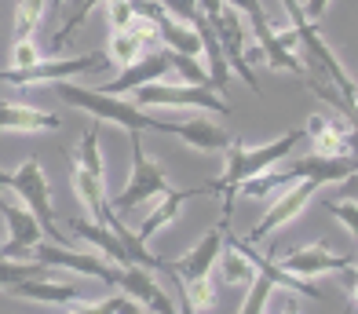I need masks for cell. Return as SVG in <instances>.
Returning a JSON list of instances; mask_svg holds the SVG:
<instances>
[{"label": "cell", "mask_w": 358, "mask_h": 314, "mask_svg": "<svg viewBox=\"0 0 358 314\" xmlns=\"http://www.w3.org/2000/svg\"><path fill=\"white\" fill-rule=\"evenodd\" d=\"M300 143H307V131L303 128H292V131H285V136H278L274 143H264V146H245L241 139H234L231 146H227V169L213 183L216 194H220L223 216H231L234 197H238V190H241L245 179L274 169V164H282L292 154V146H300Z\"/></svg>", "instance_id": "obj_1"}, {"label": "cell", "mask_w": 358, "mask_h": 314, "mask_svg": "<svg viewBox=\"0 0 358 314\" xmlns=\"http://www.w3.org/2000/svg\"><path fill=\"white\" fill-rule=\"evenodd\" d=\"M55 95H59L66 106L85 110L88 117H95V121L117 124V128H124V131H165V136H169V121H157V117H150L143 106L124 103V99L106 95V92H99V88H77L73 80H55Z\"/></svg>", "instance_id": "obj_2"}, {"label": "cell", "mask_w": 358, "mask_h": 314, "mask_svg": "<svg viewBox=\"0 0 358 314\" xmlns=\"http://www.w3.org/2000/svg\"><path fill=\"white\" fill-rule=\"evenodd\" d=\"M70 179H73V190L80 197V205L88 208V220L95 223H113L117 212L110 208V197H106V176H103V150H99V124L85 128L77 150L70 154Z\"/></svg>", "instance_id": "obj_3"}, {"label": "cell", "mask_w": 358, "mask_h": 314, "mask_svg": "<svg viewBox=\"0 0 358 314\" xmlns=\"http://www.w3.org/2000/svg\"><path fill=\"white\" fill-rule=\"evenodd\" d=\"M11 190L19 194V201L34 212V220L44 230V241H59L66 245V234H59V223H55V205H52V187H48V176L41 169L37 157H26L19 169L11 172Z\"/></svg>", "instance_id": "obj_4"}, {"label": "cell", "mask_w": 358, "mask_h": 314, "mask_svg": "<svg viewBox=\"0 0 358 314\" xmlns=\"http://www.w3.org/2000/svg\"><path fill=\"white\" fill-rule=\"evenodd\" d=\"M136 106H187V110H205V113H220L231 117V103L223 95H216L208 85H165V80H150V85L136 88Z\"/></svg>", "instance_id": "obj_5"}, {"label": "cell", "mask_w": 358, "mask_h": 314, "mask_svg": "<svg viewBox=\"0 0 358 314\" xmlns=\"http://www.w3.org/2000/svg\"><path fill=\"white\" fill-rule=\"evenodd\" d=\"M241 19L249 22V29L256 33V44H259V62H267L271 70H285V73H292V77H300L303 80V73H307V66L300 62V55L296 52H289V48H282V41H278V29H274V22L267 19V11H264V4L259 0H227Z\"/></svg>", "instance_id": "obj_6"}, {"label": "cell", "mask_w": 358, "mask_h": 314, "mask_svg": "<svg viewBox=\"0 0 358 314\" xmlns=\"http://www.w3.org/2000/svg\"><path fill=\"white\" fill-rule=\"evenodd\" d=\"M110 59L106 52H88V55H73V59H41L34 66H22V70H0V85H55V80H73L80 73H95L106 70Z\"/></svg>", "instance_id": "obj_7"}, {"label": "cell", "mask_w": 358, "mask_h": 314, "mask_svg": "<svg viewBox=\"0 0 358 314\" xmlns=\"http://www.w3.org/2000/svg\"><path fill=\"white\" fill-rule=\"evenodd\" d=\"M128 146H132V179H128V187L110 201L113 212H128V208H136V205H146V201H150V197H157V194L172 190L169 179H165V172L157 169V161L143 150L139 131H128Z\"/></svg>", "instance_id": "obj_8"}, {"label": "cell", "mask_w": 358, "mask_h": 314, "mask_svg": "<svg viewBox=\"0 0 358 314\" xmlns=\"http://www.w3.org/2000/svg\"><path fill=\"white\" fill-rule=\"evenodd\" d=\"M208 26H213L216 41H220V48H223V59H227V66H231V73L245 80L252 92H259V80H256L252 66H249V59H245V22H241V15L223 0L220 15H213V19H208Z\"/></svg>", "instance_id": "obj_9"}, {"label": "cell", "mask_w": 358, "mask_h": 314, "mask_svg": "<svg viewBox=\"0 0 358 314\" xmlns=\"http://www.w3.org/2000/svg\"><path fill=\"white\" fill-rule=\"evenodd\" d=\"M227 227H231V216H223V212H220V223L208 230V234H205L198 245H194L190 252H183L176 263H165V271L176 274L183 285H194V282H205V278H213L216 259H220V249H223ZM165 271H161V274H165Z\"/></svg>", "instance_id": "obj_10"}, {"label": "cell", "mask_w": 358, "mask_h": 314, "mask_svg": "<svg viewBox=\"0 0 358 314\" xmlns=\"http://www.w3.org/2000/svg\"><path fill=\"white\" fill-rule=\"evenodd\" d=\"M29 259L44 263V267H66V271H77V274H85V278L103 282V285H117V271H121V267H113V263H106L103 256L73 252V249H66V245H59V241H37L34 252H29Z\"/></svg>", "instance_id": "obj_11"}, {"label": "cell", "mask_w": 358, "mask_h": 314, "mask_svg": "<svg viewBox=\"0 0 358 314\" xmlns=\"http://www.w3.org/2000/svg\"><path fill=\"white\" fill-rule=\"evenodd\" d=\"M318 190H322V187L315 183V179H292V183L282 190V197H278V201H274V205L267 208V216L259 220V223L249 230V234H241V238H245L249 245H259V241H264L267 234H274L278 227H285V223H292V220H296L300 212H303L307 205H311V197H315Z\"/></svg>", "instance_id": "obj_12"}, {"label": "cell", "mask_w": 358, "mask_h": 314, "mask_svg": "<svg viewBox=\"0 0 358 314\" xmlns=\"http://www.w3.org/2000/svg\"><path fill=\"white\" fill-rule=\"evenodd\" d=\"M227 241H231L234 249H238L241 256H245V259L252 263V271H256V274H264V278H267V282H271L274 289H285V292H292V296H307V300H325L318 285H311L307 278L289 274V271L282 267L278 259H274V256H264V252H259L256 245H249L245 238H238V234H227Z\"/></svg>", "instance_id": "obj_13"}, {"label": "cell", "mask_w": 358, "mask_h": 314, "mask_svg": "<svg viewBox=\"0 0 358 314\" xmlns=\"http://www.w3.org/2000/svg\"><path fill=\"white\" fill-rule=\"evenodd\" d=\"M169 73H172V52L169 48H154V52H143L132 66L117 70V77L106 80V85H99V92L121 99L124 92H136L143 85H150V80H165Z\"/></svg>", "instance_id": "obj_14"}, {"label": "cell", "mask_w": 358, "mask_h": 314, "mask_svg": "<svg viewBox=\"0 0 358 314\" xmlns=\"http://www.w3.org/2000/svg\"><path fill=\"white\" fill-rule=\"evenodd\" d=\"M0 216H4V223H8V241L0 245V256H8V259H29L34 245L44 241V230L34 220V212H29L22 201L15 205V201H4V197H0Z\"/></svg>", "instance_id": "obj_15"}, {"label": "cell", "mask_w": 358, "mask_h": 314, "mask_svg": "<svg viewBox=\"0 0 358 314\" xmlns=\"http://www.w3.org/2000/svg\"><path fill=\"white\" fill-rule=\"evenodd\" d=\"M113 289H121L128 300H136L139 307H146L150 314H179L176 300H172V292H165L157 285V278L139 267V263H132V267H121L117 271V285Z\"/></svg>", "instance_id": "obj_16"}, {"label": "cell", "mask_w": 358, "mask_h": 314, "mask_svg": "<svg viewBox=\"0 0 358 314\" xmlns=\"http://www.w3.org/2000/svg\"><path fill=\"white\" fill-rule=\"evenodd\" d=\"M282 267H285L289 274L307 278V282H311V278H318V274H340V271L355 267V259H351V256H336V252H329L322 241H311V245H303V249L285 252Z\"/></svg>", "instance_id": "obj_17"}, {"label": "cell", "mask_w": 358, "mask_h": 314, "mask_svg": "<svg viewBox=\"0 0 358 314\" xmlns=\"http://www.w3.org/2000/svg\"><path fill=\"white\" fill-rule=\"evenodd\" d=\"M307 143L315 146L318 157H348L351 154V124L333 113H315L307 121Z\"/></svg>", "instance_id": "obj_18"}, {"label": "cell", "mask_w": 358, "mask_h": 314, "mask_svg": "<svg viewBox=\"0 0 358 314\" xmlns=\"http://www.w3.org/2000/svg\"><path fill=\"white\" fill-rule=\"evenodd\" d=\"M169 136H179L190 150L198 154H227V146L234 143V136L213 117H190V121H169Z\"/></svg>", "instance_id": "obj_19"}, {"label": "cell", "mask_w": 358, "mask_h": 314, "mask_svg": "<svg viewBox=\"0 0 358 314\" xmlns=\"http://www.w3.org/2000/svg\"><path fill=\"white\" fill-rule=\"evenodd\" d=\"M8 296H15V300H37V304H80V292L73 282H62V278L52 274V267L34 274V278H26V282L19 285H11Z\"/></svg>", "instance_id": "obj_20"}, {"label": "cell", "mask_w": 358, "mask_h": 314, "mask_svg": "<svg viewBox=\"0 0 358 314\" xmlns=\"http://www.w3.org/2000/svg\"><path fill=\"white\" fill-rule=\"evenodd\" d=\"M285 172L292 179H315V183H340L348 179L351 172H358V157H318V154H307V157H296L285 164Z\"/></svg>", "instance_id": "obj_21"}, {"label": "cell", "mask_w": 358, "mask_h": 314, "mask_svg": "<svg viewBox=\"0 0 358 314\" xmlns=\"http://www.w3.org/2000/svg\"><path fill=\"white\" fill-rule=\"evenodd\" d=\"M208 194H216V187L208 183V187H194V190H165L161 194V205L150 212V216H143V223H139V241L143 245H150V238L157 234V230H165L176 216H179V208H183L187 201H194V197H208Z\"/></svg>", "instance_id": "obj_22"}, {"label": "cell", "mask_w": 358, "mask_h": 314, "mask_svg": "<svg viewBox=\"0 0 358 314\" xmlns=\"http://www.w3.org/2000/svg\"><path fill=\"white\" fill-rule=\"evenodd\" d=\"M62 117L19 99H0V131H59Z\"/></svg>", "instance_id": "obj_23"}, {"label": "cell", "mask_w": 358, "mask_h": 314, "mask_svg": "<svg viewBox=\"0 0 358 314\" xmlns=\"http://www.w3.org/2000/svg\"><path fill=\"white\" fill-rule=\"evenodd\" d=\"M73 234L80 238V241H88V245H95L99 249V256L106 259V263H113V267H132V256H128V249H124V241L113 234V227H106V223H95V220H70L66 223Z\"/></svg>", "instance_id": "obj_24"}, {"label": "cell", "mask_w": 358, "mask_h": 314, "mask_svg": "<svg viewBox=\"0 0 358 314\" xmlns=\"http://www.w3.org/2000/svg\"><path fill=\"white\" fill-rule=\"evenodd\" d=\"M95 4H103V0H66V4H62L66 11H62L59 29L52 33V52H55V55H59L62 48H66V44L73 41V33H77V29H80V22H85L88 15H92V8H95Z\"/></svg>", "instance_id": "obj_25"}, {"label": "cell", "mask_w": 358, "mask_h": 314, "mask_svg": "<svg viewBox=\"0 0 358 314\" xmlns=\"http://www.w3.org/2000/svg\"><path fill=\"white\" fill-rule=\"evenodd\" d=\"M216 267H220V274H223V282H227V285H245V289H249V282L256 278L252 263H249L245 256H241L231 241H227V234H223V249H220Z\"/></svg>", "instance_id": "obj_26"}, {"label": "cell", "mask_w": 358, "mask_h": 314, "mask_svg": "<svg viewBox=\"0 0 358 314\" xmlns=\"http://www.w3.org/2000/svg\"><path fill=\"white\" fill-rule=\"evenodd\" d=\"M110 66H117V70H124V66H132L143 52H146V44L136 37V29H113L110 33V44L103 48Z\"/></svg>", "instance_id": "obj_27"}, {"label": "cell", "mask_w": 358, "mask_h": 314, "mask_svg": "<svg viewBox=\"0 0 358 314\" xmlns=\"http://www.w3.org/2000/svg\"><path fill=\"white\" fill-rule=\"evenodd\" d=\"M48 0H19L15 8V41H34V33L41 29Z\"/></svg>", "instance_id": "obj_28"}, {"label": "cell", "mask_w": 358, "mask_h": 314, "mask_svg": "<svg viewBox=\"0 0 358 314\" xmlns=\"http://www.w3.org/2000/svg\"><path fill=\"white\" fill-rule=\"evenodd\" d=\"M41 271H48V267H44V263H37V259H8V256H0V289L8 292L11 285L26 282V278H34Z\"/></svg>", "instance_id": "obj_29"}, {"label": "cell", "mask_w": 358, "mask_h": 314, "mask_svg": "<svg viewBox=\"0 0 358 314\" xmlns=\"http://www.w3.org/2000/svg\"><path fill=\"white\" fill-rule=\"evenodd\" d=\"M172 73L183 80V85H208V73H205V66L198 62V55L172 52ZM208 88H213V85H208Z\"/></svg>", "instance_id": "obj_30"}, {"label": "cell", "mask_w": 358, "mask_h": 314, "mask_svg": "<svg viewBox=\"0 0 358 314\" xmlns=\"http://www.w3.org/2000/svg\"><path fill=\"white\" fill-rule=\"evenodd\" d=\"M271 292H274V285L267 282L264 274H256L252 282H249L245 304H241V311H238V314H264V311H267V300H271Z\"/></svg>", "instance_id": "obj_31"}, {"label": "cell", "mask_w": 358, "mask_h": 314, "mask_svg": "<svg viewBox=\"0 0 358 314\" xmlns=\"http://www.w3.org/2000/svg\"><path fill=\"white\" fill-rule=\"evenodd\" d=\"M161 8H165L172 19H179V22H198L201 19V8H198V0H157Z\"/></svg>", "instance_id": "obj_32"}, {"label": "cell", "mask_w": 358, "mask_h": 314, "mask_svg": "<svg viewBox=\"0 0 358 314\" xmlns=\"http://www.w3.org/2000/svg\"><path fill=\"white\" fill-rule=\"evenodd\" d=\"M106 15H110V26L113 29H128V26L136 22L132 0H106Z\"/></svg>", "instance_id": "obj_33"}, {"label": "cell", "mask_w": 358, "mask_h": 314, "mask_svg": "<svg viewBox=\"0 0 358 314\" xmlns=\"http://www.w3.org/2000/svg\"><path fill=\"white\" fill-rule=\"evenodd\" d=\"M325 208L333 212V216L344 223L348 230H351V238H355V245H358V205H344V201H325Z\"/></svg>", "instance_id": "obj_34"}, {"label": "cell", "mask_w": 358, "mask_h": 314, "mask_svg": "<svg viewBox=\"0 0 358 314\" xmlns=\"http://www.w3.org/2000/svg\"><path fill=\"white\" fill-rule=\"evenodd\" d=\"M41 62V52L34 41H15V52H11V70H22V66H34Z\"/></svg>", "instance_id": "obj_35"}, {"label": "cell", "mask_w": 358, "mask_h": 314, "mask_svg": "<svg viewBox=\"0 0 358 314\" xmlns=\"http://www.w3.org/2000/svg\"><path fill=\"white\" fill-rule=\"evenodd\" d=\"M110 311L113 314H150L146 307H139L136 300H128V296H110Z\"/></svg>", "instance_id": "obj_36"}, {"label": "cell", "mask_w": 358, "mask_h": 314, "mask_svg": "<svg viewBox=\"0 0 358 314\" xmlns=\"http://www.w3.org/2000/svg\"><path fill=\"white\" fill-rule=\"evenodd\" d=\"M169 274V271H165ZM172 278V285H176V307H179V314H198V311H194V304L187 300V292H183V282H179V278L176 274H169Z\"/></svg>", "instance_id": "obj_37"}, {"label": "cell", "mask_w": 358, "mask_h": 314, "mask_svg": "<svg viewBox=\"0 0 358 314\" xmlns=\"http://www.w3.org/2000/svg\"><path fill=\"white\" fill-rule=\"evenodd\" d=\"M300 8H303V19L318 26V19L325 15V8H329V0H307V4H300Z\"/></svg>", "instance_id": "obj_38"}, {"label": "cell", "mask_w": 358, "mask_h": 314, "mask_svg": "<svg viewBox=\"0 0 358 314\" xmlns=\"http://www.w3.org/2000/svg\"><path fill=\"white\" fill-rule=\"evenodd\" d=\"M336 187H340V197H348L351 205H358V172H351L348 179H340Z\"/></svg>", "instance_id": "obj_39"}, {"label": "cell", "mask_w": 358, "mask_h": 314, "mask_svg": "<svg viewBox=\"0 0 358 314\" xmlns=\"http://www.w3.org/2000/svg\"><path fill=\"white\" fill-rule=\"evenodd\" d=\"M340 278L348 282V292H351V307H358V267H348L340 271Z\"/></svg>", "instance_id": "obj_40"}, {"label": "cell", "mask_w": 358, "mask_h": 314, "mask_svg": "<svg viewBox=\"0 0 358 314\" xmlns=\"http://www.w3.org/2000/svg\"><path fill=\"white\" fill-rule=\"evenodd\" d=\"M278 314H300V304H296V296H289V300L282 304V311Z\"/></svg>", "instance_id": "obj_41"}, {"label": "cell", "mask_w": 358, "mask_h": 314, "mask_svg": "<svg viewBox=\"0 0 358 314\" xmlns=\"http://www.w3.org/2000/svg\"><path fill=\"white\" fill-rule=\"evenodd\" d=\"M348 124H351V128L358 131V95L351 99V113H348Z\"/></svg>", "instance_id": "obj_42"}, {"label": "cell", "mask_w": 358, "mask_h": 314, "mask_svg": "<svg viewBox=\"0 0 358 314\" xmlns=\"http://www.w3.org/2000/svg\"><path fill=\"white\" fill-rule=\"evenodd\" d=\"M4 190H11V172L0 169V194H4Z\"/></svg>", "instance_id": "obj_43"}, {"label": "cell", "mask_w": 358, "mask_h": 314, "mask_svg": "<svg viewBox=\"0 0 358 314\" xmlns=\"http://www.w3.org/2000/svg\"><path fill=\"white\" fill-rule=\"evenodd\" d=\"M0 234H4V230H0ZM0 245H4V241H0Z\"/></svg>", "instance_id": "obj_44"}]
</instances>
